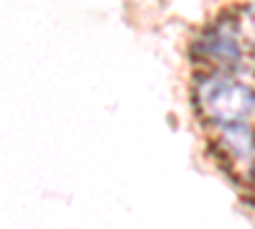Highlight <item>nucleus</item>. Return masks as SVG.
Masks as SVG:
<instances>
[{"mask_svg": "<svg viewBox=\"0 0 255 229\" xmlns=\"http://www.w3.org/2000/svg\"><path fill=\"white\" fill-rule=\"evenodd\" d=\"M197 102L202 112L220 128L243 125L255 110V92L230 76H204L197 84Z\"/></svg>", "mask_w": 255, "mask_h": 229, "instance_id": "f257e3e1", "label": "nucleus"}, {"mask_svg": "<svg viewBox=\"0 0 255 229\" xmlns=\"http://www.w3.org/2000/svg\"><path fill=\"white\" fill-rule=\"evenodd\" d=\"M199 51L217 64H238L240 61V41H238V31L232 28L227 20L217 23L215 28H209L202 36Z\"/></svg>", "mask_w": 255, "mask_h": 229, "instance_id": "f03ea898", "label": "nucleus"}, {"mask_svg": "<svg viewBox=\"0 0 255 229\" xmlns=\"http://www.w3.org/2000/svg\"><path fill=\"white\" fill-rule=\"evenodd\" d=\"M222 143L227 145V151L235 155V158H248L255 148V140H253V130L250 125H227L222 128Z\"/></svg>", "mask_w": 255, "mask_h": 229, "instance_id": "7ed1b4c3", "label": "nucleus"}, {"mask_svg": "<svg viewBox=\"0 0 255 229\" xmlns=\"http://www.w3.org/2000/svg\"><path fill=\"white\" fill-rule=\"evenodd\" d=\"M253 28H255V18H253ZM253 46H255V31H253Z\"/></svg>", "mask_w": 255, "mask_h": 229, "instance_id": "20e7f679", "label": "nucleus"}]
</instances>
